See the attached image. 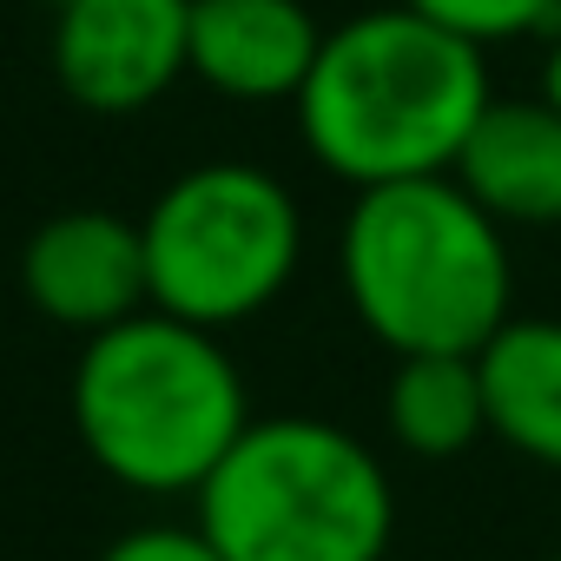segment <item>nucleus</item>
Instances as JSON below:
<instances>
[{"label": "nucleus", "mask_w": 561, "mask_h": 561, "mask_svg": "<svg viewBox=\"0 0 561 561\" xmlns=\"http://www.w3.org/2000/svg\"><path fill=\"white\" fill-rule=\"evenodd\" d=\"M225 561H383L397 482L377 449L324 416H251L192 495Z\"/></svg>", "instance_id": "nucleus-4"}, {"label": "nucleus", "mask_w": 561, "mask_h": 561, "mask_svg": "<svg viewBox=\"0 0 561 561\" xmlns=\"http://www.w3.org/2000/svg\"><path fill=\"white\" fill-rule=\"evenodd\" d=\"M383 430L423 462L469 456L489 436V390L476 351H410L383 383Z\"/></svg>", "instance_id": "nucleus-11"}, {"label": "nucleus", "mask_w": 561, "mask_h": 561, "mask_svg": "<svg viewBox=\"0 0 561 561\" xmlns=\"http://www.w3.org/2000/svg\"><path fill=\"white\" fill-rule=\"evenodd\" d=\"M100 561H225V554L198 522H146V528L113 535Z\"/></svg>", "instance_id": "nucleus-13"}, {"label": "nucleus", "mask_w": 561, "mask_h": 561, "mask_svg": "<svg viewBox=\"0 0 561 561\" xmlns=\"http://www.w3.org/2000/svg\"><path fill=\"white\" fill-rule=\"evenodd\" d=\"M21 298L73 337H93L146 311L152 277H146L139 218L113 205H67L41 218L34 238L21 244Z\"/></svg>", "instance_id": "nucleus-7"}, {"label": "nucleus", "mask_w": 561, "mask_h": 561, "mask_svg": "<svg viewBox=\"0 0 561 561\" xmlns=\"http://www.w3.org/2000/svg\"><path fill=\"white\" fill-rule=\"evenodd\" d=\"M403 8L430 14L436 27L476 41V47H508L561 27V0H403Z\"/></svg>", "instance_id": "nucleus-12"}, {"label": "nucleus", "mask_w": 561, "mask_h": 561, "mask_svg": "<svg viewBox=\"0 0 561 561\" xmlns=\"http://www.w3.org/2000/svg\"><path fill=\"white\" fill-rule=\"evenodd\" d=\"M548 561H561V554H548Z\"/></svg>", "instance_id": "nucleus-16"}, {"label": "nucleus", "mask_w": 561, "mask_h": 561, "mask_svg": "<svg viewBox=\"0 0 561 561\" xmlns=\"http://www.w3.org/2000/svg\"><path fill=\"white\" fill-rule=\"evenodd\" d=\"M476 364L489 390V436L541 469H561V318H508Z\"/></svg>", "instance_id": "nucleus-10"}, {"label": "nucleus", "mask_w": 561, "mask_h": 561, "mask_svg": "<svg viewBox=\"0 0 561 561\" xmlns=\"http://www.w3.org/2000/svg\"><path fill=\"white\" fill-rule=\"evenodd\" d=\"M318 47L324 27L305 0H192L185 73L238 106H291Z\"/></svg>", "instance_id": "nucleus-8"}, {"label": "nucleus", "mask_w": 561, "mask_h": 561, "mask_svg": "<svg viewBox=\"0 0 561 561\" xmlns=\"http://www.w3.org/2000/svg\"><path fill=\"white\" fill-rule=\"evenodd\" d=\"M47 8H60V0H47Z\"/></svg>", "instance_id": "nucleus-15"}, {"label": "nucleus", "mask_w": 561, "mask_h": 561, "mask_svg": "<svg viewBox=\"0 0 561 561\" xmlns=\"http://www.w3.org/2000/svg\"><path fill=\"white\" fill-rule=\"evenodd\" d=\"M337 285L390 357L482 351L515 318L508 231L456 172L364 185L337 231Z\"/></svg>", "instance_id": "nucleus-3"}, {"label": "nucleus", "mask_w": 561, "mask_h": 561, "mask_svg": "<svg viewBox=\"0 0 561 561\" xmlns=\"http://www.w3.org/2000/svg\"><path fill=\"white\" fill-rule=\"evenodd\" d=\"M535 93L561 113V27H554V41H548V54H541V73H535Z\"/></svg>", "instance_id": "nucleus-14"}, {"label": "nucleus", "mask_w": 561, "mask_h": 561, "mask_svg": "<svg viewBox=\"0 0 561 561\" xmlns=\"http://www.w3.org/2000/svg\"><path fill=\"white\" fill-rule=\"evenodd\" d=\"M495 100L489 47L436 27L416 8H364L324 27L318 67L298 87L305 152L351 192L449 172L469 126Z\"/></svg>", "instance_id": "nucleus-1"}, {"label": "nucleus", "mask_w": 561, "mask_h": 561, "mask_svg": "<svg viewBox=\"0 0 561 561\" xmlns=\"http://www.w3.org/2000/svg\"><path fill=\"white\" fill-rule=\"evenodd\" d=\"M139 238L152 311L238 331L291 291L305 264V205L271 165L205 159L139 211Z\"/></svg>", "instance_id": "nucleus-5"}, {"label": "nucleus", "mask_w": 561, "mask_h": 561, "mask_svg": "<svg viewBox=\"0 0 561 561\" xmlns=\"http://www.w3.org/2000/svg\"><path fill=\"white\" fill-rule=\"evenodd\" d=\"M449 172L502 231L561 225V113L541 93H495Z\"/></svg>", "instance_id": "nucleus-9"}, {"label": "nucleus", "mask_w": 561, "mask_h": 561, "mask_svg": "<svg viewBox=\"0 0 561 561\" xmlns=\"http://www.w3.org/2000/svg\"><path fill=\"white\" fill-rule=\"evenodd\" d=\"M192 0H60L54 80L93 119H139L185 80Z\"/></svg>", "instance_id": "nucleus-6"}, {"label": "nucleus", "mask_w": 561, "mask_h": 561, "mask_svg": "<svg viewBox=\"0 0 561 561\" xmlns=\"http://www.w3.org/2000/svg\"><path fill=\"white\" fill-rule=\"evenodd\" d=\"M73 436L93 469L133 495H198L205 476L251 423V390L225 331L172 311H133L80 337L73 357Z\"/></svg>", "instance_id": "nucleus-2"}]
</instances>
